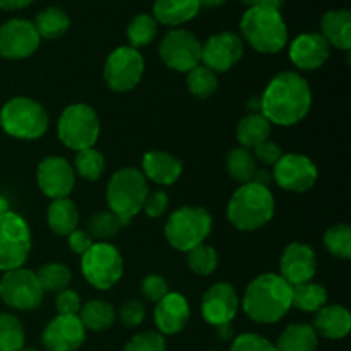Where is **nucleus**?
Masks as SVG:
<instances>
[{"label": "nucleus", "mask_w": 351, "mask_h": 351, "mask_svg": "<svg viewBox=\"0 0 351 351\" xmlns=\"http://www.w3.org/2000/svg\"><path fill=\"white\" fill-rule=\"evenodd\" d=\"M312 106V89L297 72H281L271 79L261 98V113L269 123L291 127L307 117Z\"/></svg>", "instance_id": "f257e3e1"}, {"label": "nucleus", "mask_w": 351, "mask_h": 351, "mask_svg": "<svg viewBox=\"0 0 351 351\" xmlns=\"http://www.w3.org/2000/svg\"><path fill=\"white\" fill-rule=\"evenodd\" d=\"M242 307L254 322L274 324L291 308V285H288L280 274H261L247 287Z\"/></svg>", "instance_id": "f03ea898"}, {"label": "nucleus", "mask_w": 351, "mask_h": 351, "mask_svg": "<svg viewBox=\"0 0 351 351\" xmlns=\"http://www.w3.org/2000/svg\"><path fill=\"white\" fill-rule=\"evenodd\" d=\"M276 202L269 187L249 182L233 192L228 202V221L242 232H256L273 219Z\"/></svg>", "instance_id": "7ed1b4c3"}, {"label": "nucleus", "mask_w": 351, "mask_h": 351, "mask_svg": "<svg viewBox=\"0 0 351 351\" xmlns=\"http://www.w3.org/2000/svg\"><path fill=\"white\" fill-rule=\"evenodd\" d=\"M243 38L261 53H278L288 41V29L280 10L249 7L240 21Z\"/></svg>", "instance_id": "20e7f679"}, {"label": "nucleus", "mask_w": 351, "mask_h": 351, "mask_svg": "<svg viewBox=\"0 0 351 351\" xmlns=\"http://www.w3.org/2000/svg\"><path fill=\"white\" fill-rule=\"evenodd\" d=\"M149 194L147 178L136 168H122L115 171L106 187V202L110 211L123 223L130 221L143 211L144 201Z\"/></svg>", "instance_id": "39448f33"}, {"label": "nucleus", "mask_w": 351, "mask_h": 351, "mask_svg": "<svg viewBox=\"0 0 351 351\" xmlns=\"http://www.w3.org/2000/svg\"><path fill=\"white\" fill-rule=\"evenodd\" d=\"M2 129L14 139L34 141L48 130V113L43 106L26 96L9 99L0 108Z\"/></svg>", "instance_id": "423d86ee"}, {"label": "nucleus", "mask_w": 351, "mask_h": 351, "mask_svg": "<svg viewBox=\"0 0 351 351\" xmlns=\"http://www.w3.org/2000/svg\"><path fill=\"white\" fill-rule=\"evenodd\" d=\"M213 228V218L204 208L184 206L171 213L165 225V237L175 250L189 252L204 243Z\"/></svg>", "instance_id": "0eeeda50"}, {"label": "nucleus", "mask_w": 351, "mask_h": 351, "mask_svg": "<svg viewBox=\"0 0 351 351\" xmlns=\"http://www.w3.org/2000/svg\"><path fill=\"white\" fill-rule=\"evenodd\" d=\"M58 139L75 153L95 147L99 136V119L95 110L84 103L67 106L58 119Z\"/></svg>", "instance_id": "6e6552de"}, {"label": "nucleus", "mask_w": 351, "mask_h": 351, "mask_svg": "<svg viewBox=\"0 0 351 351\" xmlns=\"http://www.w3.org/2000/svg\"><path fill=\"white\" fill-rule=\"evenodd\" d=\"M31 252V230L26 219L12 211L0 213V271L19 269Z\"/></svg>", "instance_id": "1a4fd4ad"}, {"label": "nucleus", "mask_w": 351, "mask_h": 351, "mask_svg": "<svg viewBox=\"0 0 351 351\" xmlns=\"http://www.w3.org/2000/svg\"><path fill=\"white\" fill-rule=\"evenodd\" d=\"M81 269L91 287L110 290L119 283L123 274L122 254L112 243L96 242L88 252L82 254Z\"/></svg>", "instance_id": "9d476101"}, {"label": "nucleus", "mask_w": 351, "mask_h": 351, "mask_svg": "<svg viewBox=\"0 0 351 351\" xmlns=\"http://www.w3.org/2000/svg\"><path fill=\"white\" fill-rule=\"evenodd\" d=\"M43 295L36 273L24 267L7 271L0 280V298L16 311H33L40 307Z\"/></svg>", "instance_id": "9b49d317"}, {"label": "nucleus", "mask_w": 351, "mask_h": 351, "mask_svg": "<svg viewBox=\"0 0 351 351\" xmlns=\"http://www.w3.org/2000/svg\"><path fill=\"white\" fill-rule=\"evenodd\" d=\"M144 74V58L136 48L119 47L108 55L105 64V81L115 93L132 91Z\"/></svg>", "instance_id": "f8f14e48"}, {"label": "nucleus", "mask_w": 351, "mask_h": 351, "mask_svg": "<svg viewBox=\"0 0 351 351\" xmlns=\"http://www.w3.org/2000/svg\"><path fill=\"white\" fill-rule=\"evenodd\" d=\"M160 57L171 71L189 72L201 64L202 45L189 31L173 29L161 40Z\"/></svg>", "instance_id": "ddd939ff"}, {"label": "nucleus", "mask_w": 351, "mask_h": 351, "mask_svg": "<svg viewBox=\"0 0 351 351\" xmlns=\"http://www.w3.org/2000/svg\"><path fill=\"white\" fill-rule=\"evenodd\" d=\"M273 168L274 182L283 191L307 192L317 182V167L304 154H283Z\"/></svg>", "instance_id": "4468645a"}, {"label": "nucleus", "mask_w": 351, "mask_h": 351, "mask_svg": "<svg viewBox=\"0 0 351 351\" xmlns=\"http://www.w3.org/2000/svg\"><path fill=\"white\" fill-rule=\"evenodd\" d=\"M40 34L34 24L24 19H10L0 26V57L9 60L27 58L40 47Z\"/></svg>", "instance_id": "2eb2a0df"}, {"label": "nucleus", "mask_w": 351, "mask_h": 351, "mask_svg": "<svg viewBox=\"0 0 351 351\" xmlns=\"http://www.w3.org/2000/svg\"><path fill=\"white\" fill-rule=\"evenodd\" d=\"M38 187L47 197L65 199L75 185V173L65 158L47 156L36 170Z\"/></svg>", "instance_id": "dca6fc26"}, {"label": "nucleus", "mask_w": 351, "mask_h": 351, "mask_svg": "<svg viewBox=\"0 0 351 351\" xmlns=\"http://www.w3.org/2000/svg\"><path fill=\"white\" fill-rule=\"evenodd\" d=\"M243 55L242 38L232 31H221L213 34L204 45H202V65L211 69L213 72H226L239 64Z\"/></svg>", "instance_id": "f3484780"}, {"label": "nucleus", "mask_w": 351, "mask_h": 351, "mask_svg": "<svg viewBox=\"0 0 351 351\" xmlns=\"http://www.w3.org/2000/svg\"><path fill=\"white\" fill-rule=\"evenodd\" d=\"M240 300L235 288L230 283H216L202 297V317L215 328L232 324L239 312Z\"/></svg>", "instance_id": "a211bd4d"}, {"label": "nucleus", "mask_w": 351, "mask_h": 351, "mask_svg": "<svg viewBox=\"0 0 351 351\" xmlns=\"http://www.w3.org/2000/svg\"><path fill=\"white\" fill-rule=\"evenodd\" d=\"M315 271H317V257L314 249L307 243L293 242L281 254L280 276L291 287L312 281Z\"/></svg>", "instance_id": "6ab92c4d"}, {"label": "nucleus", "mask_w": 351, "mask_h": 351, "mask_svg": "<svg viewBox=\"0 0 351 351\" xmlns=\"http://www.w3.org/2000/svg\"><path fill=\"white\" fill-rule=\"evenodd\" d=\"M86 339V329L77 315H60L51 319L41 335L48 351H75Z\"/></svg>", "instance_id": "aec40b11"}, {"label": "nucleus", "mask_w": 351, "mask_h": 351, "mask_svg": "<svg viewBox=\"0 0 351 351\" xmlns=\"http://www.w3.org/2000/svg\"><path fill=\"white\" fill-rule=\"evenodd\" d=\"M191 317V307L182 293H167L154 308V322L161 335H177L184 331Z\"/></svg>", "instance_id": "412c9836"}, {"label": "nucleus", "mask_w": 351, "mask_h": 351, "mask_svg": "<svg viewBox=\"0 0 351 351\" xmlns=\"http://www.w3.org/2000/svg\"><path fill=\"white\" fill-rule=\"evenodd\" d=\"M290 58L302 71H317L328 62L329 45L319 33H304L293 40Z\"/></svg>", "instance_id": "4be33fe9"}, {"label": "nucleus", "mask_w": 351, "mask_h": 351, "mask_svg": "<svg viewBox=\"0 0 351 351\" xmlns=\"http://www.w3.org/2000/svg\"><path fill=\"white\" fill-rule=\"evenodd\" d=\"M182 161L167 151L153 149L143 156V175L158 185H171L180 178Z\"/></svg>", "instance_id": "5701e85b"}, {"label": "nucleus", "mask_w": 351, "mask_h": 351, "mask_svg": "<svg viewBox=\"0 0 351 351\" xmlns=\"http://www.w3.org/2000/svg\"><path fill=\"white\" fill-rule=\"evenodd\" d=\"M317 336H324L328 339H343L351 331V315L341 305H324L321 311L315 312L314 324H312Z\"/></svg>", "instance_id": "b1692460"}, {"label": "nucleus", "mask_w": 351, "mask_h": 351, "mask_svg": "<svg viewBox=\"0 0 351 351\" xmlns=\"http://www.w3.org/2000/svg\"><path fill=\"white\" fill-rule=\"evenodd\" d=\"M321 34L328 45L348 51L351 48V14L345 9L329 10L321 21Z\"/></svg>", "instance_id": "393cba45"}, {"label": "nucleus", "mask_w": 351, "mask_h": 351, "mask_svg": "<svg viewBox=\"0 0 351 351\" xmlns=\"http://www.w3.org/2000/svg\"><path fill=\"white\" fill-rule=\"evenodd\" d=\"M199 0H156L153 5V17L165 26H180L197 16Z\"/></svg>", "instance_id": "a878e982"}, {"label": "nucleus", "mask_w": 351, "mask_h": 351, "mask_svg": "<svg viewBox=\"0 0 351 351\" xmlns=\"http://www.w3.org/2000/svg\"><path fill=\"white\" fill-rule=\"evenodd\" d=\"M47 221L55 235L69 237L77 230L79 211L71 199H55L47 209Z\"/></svg>", "instance_id": "bb28decb"}, {"label": "nucleus", "mask_w": 351, "mask_h": 351, "mask_svg": "<svg viewBox=\"0 0 351 351\" xmlns=\"http://www.w3.org/2000/svg\"><path fill=\"white\" fill-rule=\"evenodd\" d=\"M271 123L263 113H249L237 125V139L240 146L254 149L261 143L269 139Z\"/></svg>", "instance_id": "cd10ccee"}, {"label": "nucleus", "mask_w": 351, "mask_h": 351, "mask_svg": "<svg viewBox=\"0 0 351 351\" xmlns=\"http://www.w3.org/2000/svg\"><path fill=\"white\" fill-rule=\"evenodd\" d=\"M317 338V332L311 324H291L281 332L274 346L276 351H315Z\"/></svg>", "instance_id": "c85d7f7f"}, {"label": "nucleus", "mask_w": 351, "mask_h": 351, "mask_svg": "<svg viewBox=\"0 0 351 351\" xmlns=\"http://www.w3.org/2000/svg\"><path fill=\"white\" fill-rule=\"evenodd\" d=\"M77 317L81 319L84 329L91 331H106L112 328L117 321V312L108 302L105 300H89L88 304L81 305Z\"/></svg>", "instance_id": "c756f323"}, {"label": "nucleus", "mask_w": 351, "mask_h": 351, "mask_svg": "<svg viewBox=\"0 0 351 351\" xmlns=\"http://www.w3.org/2000/svg\"><path fill=\"white\" fill-rule=\"evenodd\" d=\"M33 24L40 38L57 40L62 34L67 33L69 26H71V19H69L67 12L62 10L60 7H47V9L38 14Z\"/></svg>", "instance_id": "7c9ffc66"}, {"label": "nucleus", "mask_w": 351, "mask_h": 351, "mask_svg": "<svg viewBox=\"0 0 351 351\" xmlns=\"http://www.w3.org/2000/svg\"><path fill=\"white\" fill-rule=\"evenodd\" d=\"M328 304V291L319 283L295 285L291 287V307L304 312H317Z\"/></svg>", "instance_id": "2f4dec72"}, {"label": "nucleus", "mask_w": 351, "mask_h": 351, "mask_svg": "<svg viewBox=\"0 0 351 351\" xmlns=\"http://www.w3.org/2000/svg\"><path fill=\"white\" fill-rule=\"evenodd\" d=\"M226 171L230 177L240 185L249 184L254 180V175L257 171L256 158H254L252 151L247 147H233L228 154H226Z\"/></svg>", "instance_id": "473e14b6"}, {"label": "nucleus", "mask_w": 351, "mask_h": 351, "mask_svg": "<svg viewBox=\"0 0 351 351\" xmlns=\"http://www.w3.org/2000/svg\"><path fill=\"white\" fill-rule=\"evenodd\" d=\"M72 168H74L75 177H81L82 180L96 182L99 180L103 170H105V156L95 147L77 151Z\"/></svg>", "instance_id": "72a5a7b5"}, {"label": "nucleus", "mask_w": 351, "mask_h": 351, "mask_svg": "<svg viewBox=\"0 0 351 351\" xmlns=\"http://www.w3.org/2000/svg\"><path fill=\"white\" fill-rule=\"evenodd\" d=\"M38 281H40V287L45 293H60V291L67 290V287L71 285L72 274L71 269L64 264L58 263H50L45 264L40 271L36 273Z\"/></svg>", "instance_id": "f704fd0d"}, {"label": "nucleus", "mask_w": 351, "mask_h": 351, "mask_svg": "<svg viewBox=\"0 0 351 351\" xmlns=\"http://www.w3.org/2000/svg\"><path fill=\"white\" fill-rule=\"evenodd\" d=\"M156 33L158 23L149 14H137L127 26V38L130 41V47L136 48V50L139 47L149 45L156 38Z\"/></svg>", "instance_id": "c9c22d12"}, {"label": "nucleus", "mask_w": 351, "mask_h": 351, "mask_svg": "<svg viewBox=\"0 0 351 351\" xmlns=\"http://www.w3.org/2000/svg\"><path fill=\"white\" fill-rule=\"evenodd\" d=\"M23 324L12 314L0 312V351H21L24 348Z\"/></svg>", "instance_id": "e433bc0d"}, {"label": "nucleus", "mask_w": 351, "mask_h": 351, "mask_svg": "<svg viewBox=\"0 0 351 351\" xmlns=\"http://www.w3.org/2000/svg\"><path fill=\"white\" fill-rule=\"evenodd\" d=\"M187 86L195 98L204 99L215 95V91L218 89V77L211 69L199 64L197 67L187 72Z\"/></svg>", "instance_id": "4c0bfd02"}, {"label": "nucleus", "mask_w": 351, "mask_h": 351, "mask_svg": "<svg viewBox=\"0 0 351 351\" xmlns=\"http://www.w3.org/2000/svg\"><path fill=\"white\" fill-rule=\"evenodd\" d=\"M123 225L112 211H98L89 218L88 221V233L91 235V239L99 240V242H105V240L113 239L117 233L120 232V228Z\"/></svg>", "instance_id": "58836bf2"}, {"label": "nucleus", "mask_w": 351, "mask_h": 351, "mask_svg": "<svg viewBox=\"0 0 351 351\" xmlns=\"http://www.w3.org/2000/svg\"><path fill=\"white\" fill-rule=\"evenodd\" d=\"M324 245L329 254L338 259H351V228L348 225H332L324 233Z\"/></svg>", "instance_id": "ea45409f"}, {"label": "nucleus", "mask_w": 351, "mask_h": 351, "mask_svg": "<svg viewBox=\"0 0 351 351\" xmlns=\"http://www.w3.org/2000/svg\"><path fill=\"white\" fill-rule=\"evenodd\" d=\"M187 264L199 276H209L218 267V254H216V250L211 245L201 243V245L189 250Z\"/></svg>", "instance_id": "a19ab883"}, {"label": "nucleus", "mask_w": 351, "mask_h": 351, "mask_svg": "<svg viewBox=\"0 0 351 351\" xmlns=\"http://www.w3.org/2000/svg\"><path fill=\"white\" fill-rule=\"evenodd\" d=\"M123 351H167L165 338L156 331H146L134 336Z\"/></svg>", "instance_id": "79ce46f5"}, {"label": "nucleus", "mask_w": 351, "mask_h": 351, "mask_svg": "<svg viewBox=\"0 0 351 351\" xmlns=\"http://www.w3.org/2000/svg\"><path fill=\"white\" fill-rule=\"evenodd\" d=\"M232 351H276V346L267 341L266 338H263V336L247 332V335L235 338Z\"/></svg>", "instance_id": "37998d69"}, {"label": "nucleus", "mask_w": 351, "mask_h": 351, "mask_svg": "<svg viewBox=\"0 0 351 351\" xmlns=\"http://www.w3.org/2000/svg\"><path fill=\"white\" fill-rule=\"evenodd\" d=\"M120 321L127 328H137L146 319V307L139 300H129L120 308Z\"/></svg>", "instance_id": "c03bdc74"}, {"label": "nucleus", "mask_w": 351, "mask_h": 351, "mask_svg": "<svg viewBox=\"0 0 351 351\" xmlns=\"http://www.w3.org/2000/svg\"><path fill=\"white\" fill-rule=\"evenodd\" d=\"M141 291L151 302H160L165 295L170 293L167 280L158 276V274H149V276L144 278L143 285H141Z\"/></svg>", "instance_id": "a18cd8bd"}, {"label": "nucleus", "mask_w": 351, "mask_h": 351, "mask_svg": "<svg viewBox=\"0 0 351 351\" xmlns=\"http://www.w3.org/2000/svg\"><path fill=\"white\" fill-rule=\"evenodd\" d=\"M168 204H170V201H168L167 192L154 191L147 194L143 206V211L146 213V216H149V218H160V216H163L165 213H167Z\"/></svg>", "instance_id": "49530a36"}, {"label": "nucleus", "mask_w": 351, "mask_h": 351, "mask_svg": "<svg viewBox=\"0 0 351 351\" xmlns=\"http://www.w3.org/2000/svg\"><path fill=\"white\" fill-rule=\"evenodd\" d=\"M55 307L60 315H77L81 311V298L74 290H64L58 293Z\"/></svg>", "instance_id": "de8ad7c7"}, {"label": "nucleus", "mask_w": 351, "mask_h": 351, "mask_svg": "<svg viewBox=\"0 0 351 351\" xmlns=\"http://www.w3.org/2000/svg\"><path fill=\"white\" fill-rule=\"evenodd\" d=\"M254 158H256V161H263L264 165H269V167H274V165L278 163V160H280L281 156H283V151H281V147L278 146L276 143H273V141H264V143H261L259 146L254 147Z\"/></svg>", "instance_id": "09e8293b"}, {"label": "nucleus", "mask_w": 351, "mask_h": 351, "mask_svg": "<svg viewBox=\"0 0 351 351\" xmlns=\"http://www.w3.org/2000/svg\"><path fill=\"white\" fill-rule=\"evenodd\" d=\"M93 239L88 232L84 230H74V232L69 235V247H71L72 252L75 254H86L93 245Z\"/></svg>", "instance_id": "8fccbe9b"}, {"label": "nucleus", "mask_w": 351, "mask_h": 351, "mask_svg": "<svg viewBox=\"0 0 351 351\" xmlns=\"http://www.w3.org/2000/svg\"><path fill=\"white\" fill-rule=\"evenodd\" d=\"M240 2L247 3L250 7H267V9L280 10L283 0H240Z\"/></svg>", "instance_id": "3c124183"}, {"label": "nucleus", "mask_w": 351, "mask_h": 351, "mask_svg": "<svg viewBox=\"0 0 351 351\" xmlns=\"http://www.w3.org/2000/svg\"><path fill=\"white\" fill-rule=\"evenodd\" d=\"M29 3H33V0H0V9L2 10H16V9H24Z\"/></svg>", "instance_id": "603ef678"}, {"label": "nucleus", "mask_w": 351, "mask_h": 351, "mask_svg": "<svg viewBox=\"0 0 351 351\" xmlns=\"http://www.w3.org/2000/svg\"><path fill=\"white\" fill-rule=\"evenodd\" d=\"M218 332H219V336H221L223 339H230L233 336V328H232V324H225V326H218Z\"/></svg>", "instance_id": "864d4df0"}, {"label": "nucleus", "mask_w": 351, "mask_h": 351, "mask_svg": "<svg viewBox=\"0 0 351 351\" xmlns=\"http://www.w3.org/2000/svg\"><path fill=\"white\" fill-rule=\"evenodd\" d=\"M225 2L226 0H199V3L204 7H219V5H223Z\"/></svg>", "instance_id": "5fc2aeb1"}, {"label": "nucleus", "mask_w": 351, "mask_h": 351, "mask_svg": "<svg viewBox=\"0 0 351 351\" xmlns=\"http://www.w3.org/2000/svg\"><path fill=\"white\" fill-rule=\"evenodd\" d=\"M21 351H40V350H36V348H23Z\"/></svg>", "instance_id": "6e6d98bb"}, {"label": "nucleus", "mask_w": 351, "mask_h": 351, "mask_svg": "<svg viewBox=\"0 0 351 351\" xmlns=\"http://www.w3.org/2000/svg\"><path fill=\"white\" fill-rule=\"evenodd\" d=\"M0 129H2V119H0Z\"/></svg>", "instance_id": "4d7b16f0"}]
</instances>
